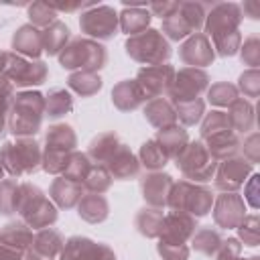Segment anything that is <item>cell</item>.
<instances>
[{
    "instance_id": "obj_1",
    "label": "cell",
    "mask_w": 260,
    "mask_h": 260,
    "mask_svg": "<svg viewBox=\"0 0 260 260\" xmlns=\"http://www.w3.org/2000/svg\"><path fill=\"white\" fill-rule=\"evenodd\" d=\"M45 116V98L39 91H22L12 98L8 112V130L18 138H30L39 132Z\"/></svg>"
},
{
    "instance_id": "obj_2",
    "label": "cell",
    "mask_w": 260,
    "mask_h": 260,
    "mask_svg": "<svg viewBox=\"0 0 260 260\" xmlns=\"http://www.w3.org/2000/svg\"><path fill=\"white\" fill-rule=\"evenodd\" d=\"M16 211L20 213L22 221L30 230H45L51 228L57 221V209L55 205L43 195V191L30 183L18 185V201Z\"/></svg>"
},
{
    "instance_id": "obj_3",
    "label": "cell",
    "mask_w": 260,
    "mask_h": 260,
    "mask_svg": "<svg viewBox=\"0 0 260 260\" xmlns=\"http://www.w3.org/2000/svg\"><path fill=\"white\" fill-rule=\"evenodd\" d=\"M0 162L12 177L35 173L43 165V150L32 138H16V142H4L0 148Z\"/></svg>"
},
{
    "instance_id": "obj_4",
    "label": "cell",
    "mask_w": 260,
    "mask_h": 260,
    "mask_svg": "<svg viewBox=\"0 0 260 260\" xmlns=\"http://www.w3.org/2000/svg\"><path fill=\"white\" fill-rule=\"evenodd\" d=\"M211 203H213L211 191L197 183H191V181L173 183V189L167 199V205L171 207V211L187 213L193 217H201V215L209 213Z\"/></svg>"
},
{
    "instance_id": "obj_5",
    "label": "cell",
    "mask_w": 260,
    "mask_h": 260,
    "mask_svg": "<svg viewBox=\"0 0 260 260\" xmlns=\"http://www.w3.org/2000/svg\"><path fill=\"white\" fill-rule=\"evenodd\" d=\"M108 53L106 47L89 41V39H73L59 53V63L63 69H79V71H98L106 65Z\"/></svg>"
},
{
    "instance_id": "obj_6",
    "label": "cell",
    "mask_w": 260,
    "mask_h": 260,
    "mask_svg": "<svg viewBox=\"0 0 260 260\" xmlns=\"http://www.w3.org/2000/svg\"><path fill=\"white\" fill-rule=\"evenodd\" d=\"M126 53L146 67L150 65H162L171 57V45L167 43L165 35L154 28H146L134 37H128L126 41Z\"/></svg>"
},
{
    "instance_id": "obj_7",
    "label": "cell",
    "mask_w": 260,
    "mask_h": 260,
    "mask_svg": "<svg viewBox=\"0 0 260 260\" xmlns=\"http://www.w3.org/2000/svg\"><path fill=\"white\" fill-rule=\"evenodd\" d=\"M175 165L185 175V179L191 181V183H205V181H209L215 175V169H217V162L209 154V150H207L203 140L189 142L179 152V156L175 158Z\"/></svg>"
},
{
    "instance_id": "obj_8",
    "label": "cell",
    "mask_w": 260,
    "mask_h": 260,
    "mask_svg": "<svg viewBox=\"0 0 260 260\" xmlns=\"http://www.w3.org/2000/svg\"><path fill=\"white\" fill-rule=\"evenodd\" d=\"M205 22V4L201 2H177L171 16L162 20V32L171 41H181L191 32H197Z\"/></svg>"
},
{
    "instance_id": "obj_9",
    "label": "cell",
    "mask_w": 260,
    "mask_h": 260,
    "mask_svg": "<svg viewBox=\"0 0 260 260\" xmlns=\"http://www.w3.org/2000/svg\"><path fill=\"white\" fill-rule=\"evenodd\" d=\"M118 26H120V20H118V12L112 8V6H106V4H93L89 10H85L79 18V28L89 35V37H95L100 41H110L118 35Z\"/></svg>"
},
{
    "instance_id": "obj_10",
    "label": "cell",
    "mask_w": 260,
    "mask_h": 260,
    "mask_svg": "<svg viewBox=\"0 0 260 260\" xmlns=\"http://www.w3.org/2000/svg\"><path fill=\"white\" fill-rule=\"evenodd\" d=\"M175 67L169 63L162 65H150L142 67L136 75V83L146 100H156L162 98V93H169L175 81Z\"/></svg>"
},
{
    "instance_id": "obj_11",
    "label": "cell",
    "mask_w": 260,
    "mask_h": 260,
    "mask_svg": "<svg viewBox=\"0 0 260 260\" xmlns=\"http://www.w3.org/2000/svg\"><path fill=\"white\" fill-rule=\"evenodd\" d=\"M207 83H209V77L203 69H195V67L181 69L179 73H175V81H173V87L169 91L171 104L199 100V95L207 87Z\"/></svg>"
},
{
    "instance_id": "obj_12",
    "label": "cell",
    "mask_w": 260,
    "mask_h": 260,
    "mask_svg": "<svg viewBox=\"0 0 260 260\" xmlns=\"http://www.w3.org/2000/svg\"><path fill=\"white\" fill-rule=\"evenodd\" d=\"M49 71H47V65L45 61H28L20 55H10V63H8V69H6V79L12 83V85H18V87H26V85H41L45 79H47Z\"/></svg>"
},
{
    "instance_id": "obj_13",
    "label": "cell",
    "mask_w": 260,
    "mask_h": 260,
    "mask_svg": "<svg viewBox=\"0 0 260 260\" xmlns=\"http://www.w3.org/2000/svg\"><path fill=\"white\" fill-rule=\"evenodd\" d=\"M59 258L61 260H116V254L106 244L75 236L65 242Z\"/></svg>"
},
{
    "instance_id": "obj_14",
    "label": "cell",
    "mask_w": 260,
    "mask_h": 260,
    "mask_svg": "<svg viewBox=\"0 0 260 260\" xmlns=\"http://www.w3.org/2000/svg\"><path fill=\"white\" fill-rule=\"evenodd\" d=\"M65 246V238L55 228L39 230L32 238V244L28 246L24 260H55Z\"/></svg>"
},
{
    "instance_id": "obj_15",
    "label": "cell",
    "mask_w": 260,
    "mask_h": 260,
    "mask_svg": "<svg viewBox=\"0 0 260 260\" xmlns=\"http://www.w3.org/2000/svg\"><path fill=\"white\" fill-rule=\"evenodd\" d=\"M215 57V51L211 47V41L203 35V32H195L191 35L181 47H179V59L195 69H201L205 65H211Z\"/></svg>"
},
{
    "instance_id": "obj_16",
    "label": "cell",
    "mask_w": 260,
    "mask_h": 260,
    "mask_svg": "<svg viewBox=\"0 0 260 260\" xmlns=\"http://www.w3.org/2000/svg\"><path fill=\"white\" fill-rule=\"evenodd\" d=\"M252 171V165L244 158H225L217 169H215V187L225 191V193H234L236 189H240L246 181V175Z\"/></svg>"
},
{
    "instance_id": "obj_17",
    "label": "cell",
    "mask_w": 260,
    "mask_h": 260,
    "mask_svg": "<svg viewBox=\"0 0 260 260\" xmlns=\"http://www.w3.org/2000/svg\"><path fill=\"white\" fill-rule=\"evenodd\" d=\"M197 230V221L193 215L187 213H167L165 221H162V232L158 236V242H167V244H185L187 240L193 238Z\"/></svg>"
},
{
    "instance_id": "obj_18",
    "label": "cell",
    "mask_w": 260,
    "mask_h": 260,
    "mask_svg": "<svg viewBox=\"0 0 260 260\" xmlns=\"http://www.w3.org/2000/svg\"><path fill=\"white\" fill-rule=\"evenodd\" d=\"M246 217L244 199L238 193H223L215 199L213 207V219L219 228H238L242 219Z\"/></svg>"
},
{
    "instance_id": "obj_19",
    "label": "cell",
    "mask_w": 260,
    "mask_h": 260,
    "mask_svg": "<svg viewBox=\"0 0 260 260\" xmlns=\"http://www.w3.org/2000/svg\"><path fill=\"white\" fill-rule=\"evenodd\" d=\"M173 177L167 175V173H150L146 177H142L140 181V191H142V197L144 201L150 205V207H165L167 205V199H169V193L173 189Z\"/></svg>"
},
{
    "instance_id": "obj_20",
    "label": "cell",
    "mask_w": 260,
    "mask_h": 260,
    "mask_svg": "<svg viewBox=\"0 0 260 260\" xmlns=\"http://www.w3.org/2000/svg\"><path fill=\"white\" fill-rule=\"evenodd\" d=\"M242 16L236 4H215L209 14H205V30L209 37H215L225 30H238ZM205 35V37H207Z\"/></svg>"
},
{
    "instance_id": "obj_21",
    "label": "cell",
    "mask_w": 260,
    "mask_h": 260,
    "mask_svg": "<svg viewBox=\"0 0 260 260\" xmlns=\"http://www.w3.org/2000/svg\"><path fill=\"white\" fill-rule=\"evenodd\" d=\"M32 230L24 221H12L0 230V248L24 256L32 244Z\"/></svg>"
},
{
    "instance_id": "obj_22",
    "label": "cell",
    "mask_w": 260,
    "mask_h": 260,
    "mask_svg": "<svg viewBox=\"0 0 260 260\" xmlns=\"http://www.w3.org/2000/svg\"><path fill=\"white\" fill-rule=\"evenodd\" d=\"M106 169L112 175V179L126 181V179H132V177L138 175L140 162H138V158L132 154V150L126 144H120L114 150V154L106 160Z\"/></svg>"
},
{
    "instance_id": "obj_23",
    "label": "cell",
    "mask_w": 260,
    "mask_h": 260,
    "mask_svg": "<svg viewBox=\"0 0 260 260\" xmlns=\"http://www.w3.org/2000/svg\"><path fill=\"white\" fill-rule=\"evenodd\" d=\"M12 49L16 55L32 57L37 59L43 51V41H41V30L32 24H22L14 37H12Z\"/></svg>"
},
{
    "instance_id": "obj_24",
    "label": "cell",
    "mask_w": 260,
    "mask_h": 260,
    "mask_svg": "<svg viewBox=\"0 0 260 260\" xmlns=\"http://www.w3.org/2000/svg\"><path fill=\"white\" fill-rule=\"evenodd\" d=\"M49 195L53 197V201L59 205V207H75L81 197H83V185L81 183H75L71 179H65V177H59L53 181L51 189H49Z\"/></svg>"
},
{
    "instance_id": "obj_25",
    "label": "cell",
    "mask_w": 260,
    "mask_h": 260,
    "mask_svg": "<svg viewBox=\"0 0 260 260\" xmlns=\"http://www.w3.org/2000/svg\"><path fill=\"white\" fill-rule=\"evenodd\" d=\"M144 118L148 120L150 126H154L158 130H165V128H171V126L177 124L175 106L169 100H165V98L150 100L148 106L144 108Z\"/></svg>"
},
{
    "instance_id": "obj_26",
    "label": "cell",
    "mask_w": 260,
    "mask_h": 260,
    "mask_svg": "<svg viewBox=\"0 0 260 260\" xmlns=\"http://www.w3.org/2000/svg\"><path fill=\"white\" fill-rule=\"evenodd\" d=\"M112 102L118 110L128 112V110H136L140 104H144L146 98L142 95L136 79H124L112 89Z\"/></svg>"
},
{
    "instance_id": "obj_27",
    "label": "cell",
    "mask_w": 260,
    "mask_h": 260,
    "mask_svg": "<svg viewBox=\"0 0 260 260\" xmlns=\"http://www.w3.org/2000/svg\"><path fill=\"white\" fill-rule=\"evenodd\" d=\"M77 213H79L81 219H85L89 223H100L110 213L108 199L104 195H98V193H87L77 203Z\"/></svg>"
},
{
    "instance_id": "obj_28",
    "label": "cell",
    "mask_w": 260,
    "mask_h": 260,
    "mask_svg": "<svg viewBox=\"0 0 260 260\" xmlns=\"http://www.w3.org/2000/svg\"><path fill=\"white\" fill-rule=\"evenodd\" d=\"M150 18H152V14L146 10L144 4H136V6H132V8H126V10L118 16L120 28H122L128 37H134V35L146 30Z\"/></svg>"
},
{
    "instance_id": "obj_29",
    "label": "cell",
    "mask_w": 260,
    "mask_h": 260,
    "mask_svg": "<svg viewBox=\"0 0 260 260\" xmlns=\"http://www.w3.org/2000/svg\"><path fill=\"white\" fill-rule=\"evenodd\" d=\"M71 32H69V26L61 20H55L51 22L47 28L41 30V41H43V51H47L49 55H59L67 41H69Z\"/></svg>"
},
{
    "instance_id": "obj_30",
    "label": "cell",
    "mask_w": 260,
    "mask_h": 260,
    "mask_svg": "<svg viewBox=\"0 0 260 260\" xmlns=\"http://www.w3.org/2000/svg\"><path fill=\"white\" fill-rule=\"evenodd\" d=\"M160 148L165 150V154L169 158H177L179 152L189 144V136H187V130H183L179 124L171 126V128H165V130H158L156 138H154Z\"/></svg>"
},
{
    "instance_id": "obj_31",
    "label": "cell",
    "mask_w": 260,
    "mask_h": 260,
    "mask_svg": "<svg viewBox=\"0 0 260 260\" xmlns=\"http://www.w3.org/2000/svg\"><path fill=\"white\" fill-rule=\"evenodd\" d=\"M205 146L209 150V154L215 158V160H225V158H232V154L240 148V140L238 136L234 134V130H225V132H219V134H213L209 138H205Z\"/></svg>"
},
{
    "instance_id": "obj_32",
    "label": "cell",
    "mask_w": 260,
    "mask_h": 260,
    "mask_svg": "<svg viewBox=\"0 0 260 260\" xmlns=\"http://www.w3.org/2000/svg\"><path fill=\"white\" fill-rule=\"evenodd\" d=\"M45 142H47V150H61V152H73L75 144H77V136L73 132L71 126L67 124H55L47 130V136H45Z\"/></svg>"
},
{
    "instance_id": "obj_33",
    "label": "cell",
    "mask_w": 260,
    "mask_h": 260,
    "mask_svg": "<svg viewBox=\"0 0 260 260\" xmlns=\"http://www.w3.org/2000/svg\"><path fill=\"white\" fill-rule=\"evenodd\" d=\"M162 221H165V213L160 207H144L138 211L134 219L136 230L146 238H158L162 232Z\"/></svg>"
},
{
    "instance_id": "obj_34",
    "label": "cell",
    "mask_w": 260,
    "mask_h": 260,
    "mask_svg": "<svg viewBox=\"0 0 260 260\" xmlns=\"http://www.w3.org/2000/svg\"><path fill=\"white\" fill-rule=\"evenodd\" d=\"M73 110V98L63 87H53L45 98V116L55 120Z\"/></svg>"
},
{
    "instance_id": "obj_35",
    "label": "cell",
    "mask_w": 260,
    "mask_h": 260,
    "mask_svg": "<svg viewBox=\"0 0 260 260\" xmlns=\"http://www.w3.org/2000/svg\"><path fill=\"white\" fill-rule=\"evenodd\" d=\"M120 146L118 142V136L114 132H104V134H98L91 142H89V148H87V158H93L95 162H106L114 150Z\"/></svg>"
},
{
    "instance_id": "obj_36",
    "label": "cell",
    "mask_w": 260,
    "mask_h": 260,
    "mask_svg": "<svg viewBox=\"0 0 260 260\" xmlns=\"http://www.w3.org/2000/svg\"><path fill=\"white\" fill-rule=\"evenodd\" d=\"M228 120H230L232 130H240V132L250 130L254 126V110H252V104L246 102V100H236L230 106Z\"/></svg>"
},
{
    "instance_id": "obj_37",
    "label": "cell",
    "mask_w": 260,
    "mask_h": 260,
    "mask_svg": "<svg viewBox=\"0 0 260 260\" xmlns=\"http://www.w3.org/2000/svg\"><path fill=\"white\" fill-rule=\"evenodd\" d=\"M67 81H69V87L75 93H79L81 98L93 95L102 87V79L93 71H77V73H71Z\"/></svg>"
},
{
    "instance_id": "obj_38",
    "label": "cell",
    "mask_w": 260,
    "mask_h": 260,
    "mask_svg": "<svg viewBox=\"0 0 260 260\" xmlns=\"http://www.w3.org/2000/svg\"><path fill=\"white\" fill-rule=\"evenodd\" d=\"M191 242H193V248H195L197 252L207 254V256H211V254L215 256V252H217V248H219V244H221V236H219L217 230L201 228V230H195Z\"/></svg>"
},
{
    "instance_id": "obj_39",
    "label": "cell",
    "mask_w": 260,
    "mask_h": 260,
    "mask_svg": "<svg viewBox=\"0 0 260 260\" xmlns=\"http://www.w3.org/2000/svg\"><path fill=\"white\" fill-rule=\"evenodd\" d=\"M110 187H112V175L108 173V169L102 167V165H91L87 177L83 179V189L102 195V193H106Z\"/></svg>"
},
{
    "instance_id": "obj_40",
    "label": "cell",
    "mask_w": 260,
    "mask_h": 260,
    "mask_svg": "<svg viewBox=\"0 0 260 260\" xmlns=\"http://www.w3.org/2000/svg\"><path fill=\"white\" fill-rule=\"evenodd\" d=\"M167 160H169V156L165 154V150L160 148V144L154 138L142 144V148H140V160L138 162H142L146 169H150V171L162 169L167 165Z\"/></svg>"
},
{
    "instance_id": "obj_41",
    "label": "cell",
    "mask_w": 260,
    "mask_h": 260,
    "mask_svg": "<svg viewBox=\"0 0 260 260\" xmlns=\"http://www.w3.org/2000/svg\"><path fill=\"white\" fill-rule=\"evenodd\" d=\"M175 112H177V122H183L185 126H193L201 120L205 112V104L201 98L193 102H181V104H175Z\"/></svg>"
},
{
    "instance_id": "obj_42",
    "label": "cell",
    "mask_w": 260,
    "mask_h": 260,
    "mask_svg": "<svg viewBox=\"0 0 260 260\" xmlns=\"http://www.w3.org/2000/svg\"><path fill=\"white\" fill-rule=\"evenodd\" d=\"M211 41H213L211 47L217 49L219 57H232L242 45V35H240V30H225V32L211 37Z\"/></svg>"
},
{
    "instance_id": "obj_43",
    "label": "cell",
    "mask_w": 260,
    "mask_h": 260,
    "mask_svg": "<svg viewBox=\"0 0 260 260\" xmlns=\"http://www.w3.org/2000/svg\"><path fill=\"white\" fill-rule=\"evenodd\" d=\"M89 169H91V162H89L87 154L73 152V154H71V158H69V165H67V169L63 171V175H61V177L71 179V181H75V183H81V185H83V179L87 177Z\"/></svg>"
},
{
    "instance_id": "obj_44",
    "label": "cell",
    "mask_w": 260,
    "mask_h": 260,
    "mask_svg": "<svg viewBox=\"0 0 260 260\" xmlns=\"http://www.w3.org/2000/svg\"><path fill=\"white\" fill-rule=\"evenodd\" d=\"M16 201H18V183L12 179L0 181V213L10 215L16 213Z\"/></svg>"
},
{
    "instance_id": "obj_45",
    "label": "cell",
    "mask_w": 260,
    "mask_h": 260,
    "mask_svg": "<svg viewBox=\"0 0 260 260\" xmlns=\"http://www.w3.org/2000/svg\"><path fill=\"white\" fill-rule=\"evenodd\" d=\"M207 100L215 106H232L238 100V89L228 81H219L207 89Z\"/></svg>"
},
{
    "instance_id": "obj_46",
    "label": "cell",
    "mask_w": 260,
    "mask_h": 260,
    "mask_svg": "<svg viewBox=\"0 0 260 260\" xmlns=\"http://www.w3.org/2000/svg\"><path fill=\"white\" fill-rule=\"evenodd\" d=\"M28 18L32 26H43L47 28L51 22L57 20V12L53 10V6L49 2H35L28 6Z\"/></svg>"
},
{
    "instance_id": "obj_47",
    "label": "cell",
    "mask_w": 260,
    "mask_h": 260,
    "mask_svg": "<svg viewBox=\"0 0 260 260\" xmlns=\"http://www.w3.org/2000/svg\"><path fill=\"white\" fill-rule=\"evenodd\" d=\"M225 130H232L230 126V120H228V114L223 112H211L205 116L203 120V126H201V138H209L213 134H219V132H225Z\"/></svg>"
},
{
    "instance_id": "obj_48",
    "label": "cell",
    "mask_w": 260,
    "mask_h": 260,
    "mask_svg": "<svg viewBox=\"0 0 260 260\" xmlns=\"http://www.w3.org/2000/svg\"><path fill=\"white\" fill-rule=\"evenodd\" d=\"M240 236L244 240V244L248 246H258V217L256 215H248L242 219V223L238 225Z\"/></svg>"
},
{
    "instance_id": "obj_49",
    "label": "cell",
    "mask_w": 260,
    "mask_h": 260,
    "mask_svg": "<svg viewBox=\"0 0 260 260\" xmlns=\"http://www.w3.org/2000/svg\"><path fill=\"white\" fill-rule=\"evenodd\" d=\"M158 254L165 260H187L189 258V246L187 244H167L158 242Z\"/></svg>"
},
{
    "instance_id": "obj_50",
    "label": "cell",
    "mask_w": 260,
    "mask_h": 260,
    "mask_svg": "<svg viewBox=\"0 0 260 260\" xmlns=\"http://www.w3.org/2000/svg\"><path fill=\"white\" fill-rule=\"evenodd\" d=\"M240 242L236 238H230V240H221L217 252H215V260H238L240 256Z\"/></svg>"
},
{
    "instance_id": "obj_51",
    "label": "cell",
    "mask_w": 260,
    "mask_h": 260,
    "mask_svg": "<svg viewBox=\"0 0 260 260\" xmlns=\"http://www.w3.org/2000/svg\"><path fill=\"white\" fill-rule=\"evenodd\" d=\"M240 89L248 98H256L258 95V71L256 69H250V71L242 73V77H240Z\"/></svg>"
},
{
    "instance_id": "obj_52",
    "label": "cell",
    "mask_w": 260,
    "mask_h": 260,
    "mask_svg": "<svg viewBox=\"0 0 260 260\" xmlns=\"http://www.w3.org/2000/svg\"><path fill=\"white\" fill-rule=\"evenodd\" d=\"M258 59H260L258 39H256V37H252V39H248V41L244 43V47H242V61H246L248 65L256 67V65H258Z\"/></svg>"
},
{
    "instance_id": "obj_53",
    "label": "cell",
    "mask_w": 260,
    "mask_h": 260,
    "mask_svg": "<svg viewBox=\"0 0 260 260\" xmlns=\"http://www.w3.org/2000/svg\"><path fill=\"white\" fill-rule=\"evenodd\" d=\"M175 8H177V2H162V4H150L148 12H152L154 16H160L165 20L167 16H171L175 12Z\"/></svg>"
},
{
    "instance_id": "obj_54",
    "label": "cell",
    "mask_w": 260,
    "mask_h": 260,
    "mask_svg": "<svg viewBox=\"0 0 260 260\" xmlns=\"http://www.w3.org/2000/svg\"><path fill=\"white\" fill-rule=\"evenodd\" d=\"M10 55L12 53H6V51H0V77L6 75V69H8V63H10Z\"/></svg>"
},
{
    "instance_id": "obj_55",
    "label": "cell",
    "mask_w": 260,
    "mask_h": 260,
    "mask_svg": "<svg viewBox=\"0 0 260 260\" xmlns=\"http://www.w3.org/2000/svg\"><path fill=\"white\" fill-rule=\"evenodd\" d=\"M2 177H4V167H2V162H0V181H2Z\"/></svg>"
},
{
    "instance_id": "obj_56",
    "label": "cell",
    "mask_w": 260,
    "mask_h": 260,
    "mask_svg": "<svg viewBox=\"0 0 260 260\" xmlns=\"http://www.w3.org/2000/svg\"><path fill=\"white\" fill-rule=\"evenodd\" d=\"M238 260H242V258H238ZM248 260H258V258H248Z\"/></svg>"
}]
</instances>
